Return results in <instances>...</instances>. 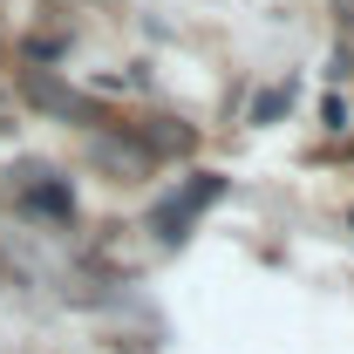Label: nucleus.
Instances as JSON below:
<instances>
[{
    "label": "nucleus",
    "mask_w": 354,
    "mask_h": 354,
    "mask_svg": "<svg viewBox=\"0 0 354 354\" xmlns=\"http://www.w3.org/2000/svg\"><path fill=\"white\" fill-rule=\"evenodd\" d=\"M218 191H225L218 177H198V184H191L184 198H171V205H164V218H157V225H164V232H171V239H177V232H184V225L198 218V212H205V205H212Z\"/></svg>",
    "instance_id": "1"
},
{
    "label": "nucleus",
    "mask_w": 354,
    "mask_h": 354,
    "mask_svg": "<svg viewBox=\"0 0 354 354\" xmlns=\"http://www.w3.org/2000/svg\"><path fill=\"white\" fill-rule=\"evenodd\" d=\"M286 102H293V88H266L259 102H252V123H272V116H279Z\"/></svg>",
    "instance_id": "2"
},
{
    "label": "nucleus",
    "mask_w": 354,
    "mask_h": 354,
    "mask_svg": "<svg viewBox=\"0 0 354 354\" xmlns=\"http://www.w3.org/2000/svg\"><path fill=\"white\" fill-rule=\"evenodd\" d=\"M320 116H327V130H341V123H348V102H341V95H327V102H320Z\"/></svg>",
    "instance_id": "3"
}]
</instances>
